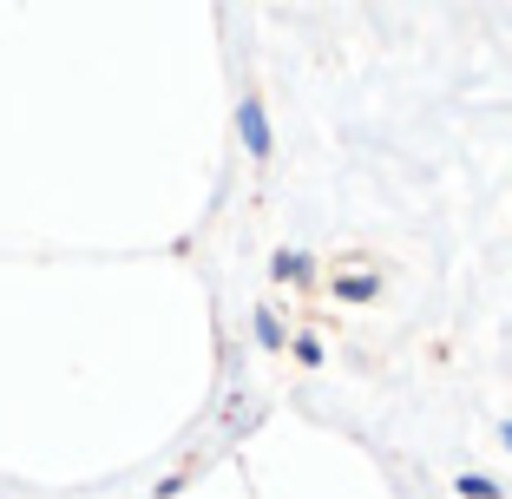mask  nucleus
<instances>
[{
	"instance_id": "f257e3e1",
	"label": "nucleus",
	"mask_w": 512,
	"mask_h": 499,
	"mask_svg": "<svg viewBox=\"0 0 512 499\" xmlns=\"http://www.w3.org/2000/svg\"><path fill=\"white\" fill-rule=\"evenodd\" d=\"M237 119H243V145H250L256 158H263V152H270V125H263V106H256V92L237 106Z\"/></svg>"
},
{
	"instance_id": "7ed1b4c3",
	"label": "nucleus",
	"mask_w": 512,
	"mask_h": 499,
	"mask_svg": "<svg viewBox=\"0 0 512 499\" xmlns=\"http://www.w3.org/2000/svg\"><path fill=\"white\" fill-rule=\"evenodd\" d=\"M460 493H467V499H493V486H486L480 473H460Z\"/></svg>"
},
{
	"instance_id": "f03ea898",
	"label": "nucleus",
	"mask_w": 512,
	"mask_h": 499,
	"mask_svg": "<svg viewBox=\"0 0 512 499\" xmlns=\"http://www.w3.org/2000/svg\"><path fill=\"white\" fill-rule=\"evenodd\" d=\"M256 335H263V342H270V348H283V329H276V316H270V309L256 316Z\"/></svg>"
},
{
	"instance_id": "20e7f679",
	"label": "nucleus",
	"mask_w": 512,
	"mask_h": 499,
	"mask_svg": "<svg viewBox=\"0 0 512 499\" xmlns=\"http://www.w3.org/2000/svg\"><path fill=\"white\" fill-rule=\"evenodd\" d=\"M499 434H506V447H512V421H506V427H499Z\"/></svg>"
}]
</instances>
